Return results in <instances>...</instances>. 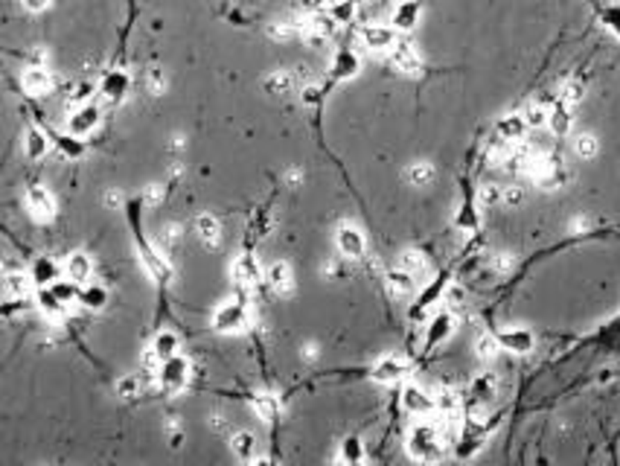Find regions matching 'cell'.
<instances>
[{"label": "cell", "mask_w": 620, "mask_h": 466, "mask_svg": "<svg viewBox=\"0 0 620 466\" xmlns=\"http://www.w3.org/2000/svg\"><path fill=\"white\" fill-rule=\"evenodd\" d=\"M312 3H329V6H335V3H341V0H312Z\"/></svg>", "instance_id": "e7e4bbea"}, {"label": "cell", "mask_w": 620, "mask_h": 466, "mask_svg": "<svg viewBox=\"0 0 620 466\" xmlns=\"http://www.w3.org/2000/svg\"><path fill=\"white\" fill-rule=\"evenodd\" d=\"M178 347H181V341H178V335L172 333V329H160V333L155 335V344H152V350L158 353L160 362H166V358L178 356Z\"/></svg>", "instance_id": "83f0119b"}, {"label": "cell", "mask_w": 620, "mask_h": 466, "mask_svg": "<svg viewBox=\"0 0 620 466\" xmlns=\"http://www.w3.org/2000/svg\"><path fill=\"white\" fill-rule=\"evenodd\" d=\"M300 97H303L306 105H317V102H321V91H317L315 85H306L303 91H300Z\"/></svg>", "instance_id": "f5cc1de1"}, {"label": "cell", "mask_w": 620, "mask_h": 466, "mask_svg": "<svg viewBox=\"0 0 620 466\" xmlns=\"http://www.w3.org/2000/svg\"><path fill=\"white\" fill-rule=\"evenodd\" d=\"M38 306H41V312L47 315V318H53V321H58L65 315V300H58V294L50 289V292H41L38 294Z\"/></svg>", "instance_id": "e575fe53"}, {"label": "cell", "mask_w": 620, "mask_h": 466, "mask_svg": "<svg viewBox=\"0 0 620 466\" xmlns=\"http://www.w3.org/2000/svg\"><path fill=\"white\" fill-rule=\"evenodd\" d=\"M195 233H199V239H201V242H204L207 248H216V245H219V239H221L219 219H216V216H210V213L199 216V219H195Z\"/></svg>", "instance_id": "ffe728a7"}, {"label": "cell", "mask_w": 620, "mask_h": 466, "mask_svg": "<svg viewBox=\"0 0 620 466\" xmlns=\"http://www.w3.org/2000/svg\"><path fill=\"white\" fill-rule=\"evenodd\" d=\"M606 21H609L612 29H617V33H620V9H612V12L606 15Z\"/></svg>", "instance_id": "91938a15"}, {"label": "cell", "mask_w": 620, "mask_h": 466, "mask_svg": "<svg viewBox=\"0 0 620 466\" xmlns=\"http://www.w3.org/2000/svg\"><path fill=\"white\" fill-rule=\"evenodd\" d=\"M82 300H85L87 306H94V309H102V303H105V292H102V289H97V285H94V289H87V292L82 294Z\"/></svg>", "instance_id": "681fc988"}, {"label": "cell", "mask_w": 620, "mask_h": 466, "mask_svg": "<svg viewBox=\"0 0 620 466\" xmlns=\"http://www.w3.org/2000/svg\"><path fill=\"white\" fill-rule=\"evenodd\" d=\"M303 358H306V362H315V358H317V347H315V344H306V347H303Z\"/></svg>", "instance_id": "6125c7cd"}, {"label": "cell", "mask_w": 620, "mask_h": 466, "mask_svg": "<svg viewBox=\"0 0 620 466\" xmlns=\"http://www.w3.org/2000/svg\"><path fill=\"white\" fill-rule=\"evenodd\" d=\"M248 324H251V315L242 300H228V303H221L213 315L216 333H242V329H248Z\"/></svg>", "instance_id": "7a4b0ae2"}, {"label": "cell", "mask_w": 620, "mask_h": 466, "mask_svg": "<svg viewBox=\"0 0 620 466\" xmlns=\"http://www.w3.org/2000/svg\"><path fill=\"white\" fill-rule=\"evenodd\" d=\"M251 405H253V411H256V417H260L262 423H274L277 414H280V402H277V397H271V394H256Z\"/></svg>", "instance_id": "f546056e"}, {"label": "cell", "mask_w": 620, "mask_h": 466, "mask_svg": "<svg viewBox=\"0 0 620 466\" xmlns=\"http://www.w3.org/2000/svg\"><path fill=\"white\" fill-rule=\"evenodd\" d=\"M335 245H338V253L344 260H361V257H365V251H367L365 233H361L355 224H338Z\"/></svg>", "instance_id": "277c9868"}, {"label": "cell", "mask_w": 620, "mask_h": 466, "mask_svg": "<svg viewBox=\"0 0 620 466\" xmlns=\"http://www.w3.org/2000/svg\"><path fill=\"white\" fill-rule=\"evenodd\" d=\"M385 3H387V6H396V3H399V0H385Z\"/></svg>", "instance_id": "03108f58"}, {"label": "cell", "mask_w": 620, "mask_h": 466, "mask_svg": "<svg viewBox=\"0 0 620 466\" xmlns=\"http://www.w3.org/2000/svg\"><path fill=\"white\" fill-rule=\"evenodd\" d=\"M21 3H24L29 12H44V9H47V6L53 3V0H21Z\"/></svg>", "instance_id": "9f6ffc18"}, {"label": "cell", "mask_w": 620, "mask_h": 466, "mask_svg": "<svg viewBox=\"0 0 620 466\" xmlns=\"http://www.w3.org/2000/svg\"><path fill=\"white\" fill-rule=\"evenodd\" d=\"M524 131H527L524 114H521V117H519V114H510V117H504L501 123H498V138H501V140H510V143L521 140V138H524Z\"/></svg>", "instance_id": "cb8c5ba5"}, {"label": "cell", "mask_w": 620, "mask_h": 466, "mask_svg": "<svg viewBox=\"0 0 620 466\" xmlns=\"http://www.w3.org/2000/svg\"><path fill=\"white\" fill-rule=\"evenodd\" d=\"M492 268L498 274H510L512 268H516V257H512V253H495L492 257Z\"/></svg>", "instance_id": "f6af8a7d"}, {"label": "cell", "mask_w": 620, "mask_h": 466, "mask_svg": "<svg viewBox=\"0 0 620 466\" xmlns=\"http://www.w3.org/2000/svg\"><path fill=\"white\" fill-rule=\"evenodd\" d=\"M521 201H524V190H521V187H504V199H501V204L516 207V204H521Z\"/></svg>", "instance_id": "c3c4849f"}, {"label": "cell", "mask_w": 620, "mask_h": 466, "mask_svg": "<svg viewBox=\"0 0 620 466\" xmlns=\"http://www.w3.org/2000/svg\"><path fill=\"white\" fill-rule=\"evenodd\" d=\"M361 41H365L373 53H385V50L396 47V33L385 24H367L361 29Z\"/></svg>", "instance_id": "52a82bcc"}, {"label": "cell", "mask_w": 620, "mask_h": 466, "mask_svg": "<svg viewBox=\"0 0 620 466\" xmlns=\"http://www.w3.org/2000/svg\"><path fill=\"white\" fill-rule=\"evenodd\" d=\"M102 201L108 204V207H119V204H123V195H119L117 190H108V192H105V199H102Z\"/></svg>", "instance_id": "6f0895ef"}, {"label": "cell", "mask_w": 620, "mask_h": 466, "mask_svg": "<svg viewBox=\"0 0 620 466\" xmlns=\"http://www.w3.org/2000/svg\"><path fill=\"white\" fill-rule=\"evenodd\" d=\"M498 350H501V341H498V335H478V341H475V353H478V358L480 362H492V358L498 356Z\"/></svg>", "instance_id": "d590c367"}, {"label": "cell", "mask_w": 620, "mask_h": 466, "mask_svg": "<svg viewBox=\"0 0 620 466\" xmlns=\"http://www.w3.org/2000/svg\"><path fill=\"white\" fill-rule=\"evenodd\" d=\"M583 231H588V219H573L571 222V233H583Z\"/></svg>", "instance_id": "94428289"}, {"label": "cell", "mask_w": 620, "mask_h": 466, "mask_svg": "<svg viewBox=\"0 0 620 466\" xmlns=\"http://www.w3.org/2000/svg\"><path fill=\"white\" fill-rule=\"evenodd\" d=\"M405 376H408V365L399 356H385L373 367V379L382 382V385H396L399 379H405Z\"/></svg>", "instance_id": "ba28073f"}, {"label": "cell", "mask_w": 620, "mask_h": 466, "mask_svg": "<svg viewBox=\"0 0 620 466\" xmlns=\"http://www.w3.org/2000/svg\"><path fill=\"white\" fill-rule=\"evenodd\" d=\"M117 394L123 399H134L140 394V379H137V376H123V379L117 382Z\"/></svg>", "instance_id": "b9f144b4"}, {"label": "cell", "mask_w": 620, "mask_h": 466, "mask_svg": "<svg viewBox=\"0 0 620 466\" xmlns=\"http://www.w3.org/2000/svg\"><path fill=\"white\" fill-rule=\"evenodd\" d=\"M548 111L542 108V105L536 102V105H527V111H524V123H527V128H542L544 123H548Z\"/></svg>", "instance_id": "60d3db41"}, {"label": "cell", "mask_w": 620, "mask_h": 466, "mask_svg": "<svg viewBox=\"0 0 620 466\" xmlns=\"http://www.w3.org/2000/svg\"><path fill=\"white\" fill-rule=\"evenodd\" d=\"M297 33H303V24H292V21H280L274 26H268V35L277 38V41H289L294 38Z\"/></svg>", "instance_id": "f35d334b"}, {"label": "cell", "mask_w": 620, "mask_h": 466, "mask_svg": "<svg viewBox=\"0 0 620 466\" xmlns=\"http://www.w3.org/2000/svg\"><path fill=\"white\" fill-rule=\"evenodd\" d=\"M437 405L446 411V417H455L460 411V397L455 394V390H443L440 399H437Z\"/></svg>", "instance_id": "7bdbcfd3"}, {"label": "cell", "mask_w": 620, "mask_h": 466, "mask_svg": "<svg viewBox=\"0 0 620 466\" xmlns=\"http://www.w3.org/2000/svg\"><path fill=\"white\" fill-rule=\"evenodd\" d=\"M559 97H562V102H568V105L580 102L583 99V85L580 82H565L562 91H559Z\"/></svg>", "instance_id": "ee69618b"}, {"label": "cell", "mask_w": 620, "mask_h": 466, "mask_svg": "<svg viewBox=\"0 0 620 466\" xmlns=\"http://www.w3.org/2000/svg\"><path fill=\"white\" fill-rule=\"evenodd\" d=\"M97 126H99V108H97V105H90V102L76 105L73 114H70V119H67L70 138H87Z\"/></svg>", "instance_id": "5b68a950"}, {"label": "cell", "mask_w": 620, "mask_h": 466, "mask_svg": "<svg viewBox=\"0 0 620 466\" xmlns=\"http://www.w3.org/2000/svg\"><path fill=\"white\" fill-rule=\"evenodd\" d=\"M385 283H387V292L393 297H411L414 289H417V277L411 272H405V268H399V272H390L385 277Z\"/></svg>", "instance_id": "ac0fdd59"}, {"label": "cell", "mask_w": 620, "mask_h": 466, "mask_svg": "<svg viewBox=\"0 0 620 466\" xmlns=\"http://www.w3.org/2000/svg\"><path fill=\"white\" fill-rule=\"evenodd\" d=\"M231 449L239 460H253L256 458V438L251 431H236L231 438Z\"/></svg>", "instance_id": "f1b7e54d"}, {"label": "cell", "mask_w": 620, "mask_h": 466, "mask_svg": "<svg viewBox=\"0 0 620 466\" xmlns=\"http://www.w3.org/2000/svg\"><path fill=\"white\" fill-rule=\"evenodd\" d=\"M353 15H355V3H353V0H341V3H335V21H344V18L350 21Z\"/></svg>", "instance_id": "f907efd6"}, {"label": "cell", "mask_w": 620, "mask_h": 466, "mask_svg": "<svg viewBox=\"0 0 620 466\" xmlns=\"http://www.w3.org/2000/svg\"><path fill=\"white\" fill-rule=\"evenodd\" d=\"M126 91H128V76L123 70H114V73H108L105 76V82H102V97L108 99V102H119L126 97Z\"/></svg>", "instance_id": "44dd1931"}, {"label": "cell", "mask_w": 620, "mask_h": 466, "mask_svg": "<svg viewBox=\"0 0 620 466\" xmlns=\"http://www.w3.org/2000/svg\"><path fill=\"white\" fill-rule=\"evenodd\" d=\"M446 434L440 426H431V423H419L408 431V452L417 460H440L446 455Z\"/></svg>", "instance_id": "6da1fadb"}, {"label": "cell", "mask_w": 620, "mask_h": 466, "mask_svg": "<svg viewBox=\"0 0 620 466\" xmlns=\"http://www.w3.org/2000/svg\"><path fill=\"white\" fill-rule=\"evenodd\" d=\"M231 277L236 285H245V289H251V285H256L262 280V268L260 263H256V257H251V253H242V257L233 260L231 265Z\"/></svg>", "instance_id": "8992f818"}, {"label": "cell", "mask_w": 620, "mask_h": 466, "mask_svg": "<svg viewBox=\"0 0 620 466\" xmlns=\"http://www.w3.org/2000/svg\"><path fill=\"white\" fill-rule=\"evenodd\" d=\"M501 199H504V187H495V184H483L478 192V204H483V207L501 204Z\"/></svg>", "instance_id": "ab89813d"}, {"label": "cell", "mask_w": 620, "mask_h": 466, "mask_svg": "<svg viewBox=\"0 0 620 466\" xmlns=\"http://www.w3.org/2000/svg\"><path fill=\"white\" fill-rule=\"evenodd\" d=\"M21 85H24V91H26V94H33V97H44V94H50V88H53V76H50V70H44V67H29V70L24 73Z\"/></svg>", "instance_id": "2e32d148"}, {"label": "cell", "mask_w": 620, "mask_h": 466, "mask_svg": "<svg viewBox=\"0 0 620 466\" xmlns=\"http://www.w3.org/2000/svg\"><path fill=\"white\" fill-rule=\"evenodd\" d=\"M53 292L58 294V300H65V303H67V300H70L73 294H76V283H70V285H56V283H53Z\"/></svg>", "instance_id": "db71d44e"}, {"label": "cell", "mask_w": 620, "mask_h": 466, "mask_svg": "<svg viewBox=\"0 0 620 466\" xmlns=\"http://www.w3.org/2000/svg\"><path fill=\"white\" fill-rule=\"evenodd\" d=\"M338 460H346V463H361L365 460V446H361L358 438H346L341 440V455Z\"/></svg>", "instance_id": "74e56055"}, {"label": "cell", "mask_w": 620, "mask_h": 466, "mask_svg": "<svg viewBox=\"0 0 620 466\" xmlns=\"http://www.w3.org/2000/svg\"><path fill=\"white\" fill-rule=\"evenodd\" d=\"M300 181H303V172H300V169H289V172H285V184H289V187H297Z\"/></svg>", "instance_id": "680465c9"}, {"label": "cell", "mask_w": 620, "mask_h": 466, "mask_svg": "<svg viewBox=\"0 0 620 466\" xmlns=\"http://www.w3.org/2000/svg\"><path fill=\"white\" fill-rule=\"evenodd\" d=\"M26 207H29V213H33V219H38V222H50L56 216V201L44 187H29Z\"/></svg>", "instance_id": "9c48e42d"}, {"label": "cell", "mask_w": 620, "mask_h": 466, "mask_svg": "<svg viewBox=\"0 0 620 466\" xmlns=\"http://www.w3.org/2000/svg\"><path fill=\"white\" fill-rule=\"evenodd\" d=\"M65 274H67L70 283L87 285L90 277H94V263H90L87 253L76 251V253H70V257H67V263H65Z\"/></svg>", "instance_id": "4fadbf2b"}, {"label": "cell", "mask_w": 620, "mask_h": 466, "mask_svg": "<svg viewBox=\"0 0 620 466\" xmlns=\"http://www.w3.org/2000/svg\"><path fill=\"white\" fill-rule=\"evenodd\" d=\"M434 167L428 160H417V163H411V167L405 169V181L411 184V187H428L431 181H434Z\"/></svg>", "instance_id": "484cf974"}, {"label": "cell", "mask_w": 620, "mask_h": 466, "mask_svg": "<svg viewBox=\"0 0 620 466\" xmlns=\"http://www.w3.org/2000/svg\"><path fill=\"white\" fill-rule=\"evenodd\" d=\"M166 199V190L160 184H149L146 187V204H160Z\"/></svg>", "instance_id": "816d5d0a"}, {"label": "cell", "mask_w": 620, "mask_h": 466, "mask_svg": "<svg viewBox=\"0 0 620 466\" xmlns=\"http://www.w3.org/2000/svg\"><path fill=\"white\" fill-rule=\"evenodd\" d=\"M338 29V21L335 15H324V12H315L312 18L303 24V35L312 38V41H324V38H332Z\"/></svg>", "instance_id": "5bb4252c"}, {"label": "cell", "mask_w": 620, "mask_h": 466, "mask_svg": "<svg viewBox=\"0 0 620 466\" xmlns=\"http://www.w3.org/2000/svg\"><path fill=\"white\" fill-rule=\"evenodd\" d=\"M94 91H97V88H94V82H85V85H79V91L73 94V105H76V102H82V99H87V97L94 94Z\"/></svg>", "instance_id": "11a10c76"}, {"label": "cell", "mask_w": 620, "mask_h": 466, "mask_svg": "<svg viewBox=\"0 0 620 466\" xmlns=\"http://www.w3.org/2000/svg\"><path fill=\"white\" fill-rule=\"evenodd\" d=\"M24 152L29 158H44V155L50 152V138L41 128H29L26 131V140H24Z\"/></svg>", "instance_id": "4dcf8cb0"}, {"label": "cell", "mask_w": 620, "mask_h": 466, "mask_svg": "<svg viewBox=\"0 0 620 466\" xmlns=\"http://www.w3.org/2000/svg\"><path fill=\"white\" fill-rule=\"evenodd\" d=\"M33 280L38 285H53L58 280V265L53 260H38L35 268H33Z\"/></svg>", "instance_id": "8d00e7d4"}, {"label": "cell", "mask_w": 620, "mask_h": 466, "mask_svg": "<svg viewBox=\"0 0 620 466\" xmlns=\"http://www.w3.org/2000/svg\"><path fill=\"white\" fill-rule=\"evenodd\" d=\"M498 341H501L504 350H512V353H530L536 347L533 333H530V329H524V326H510V329H504V333L498 335Z\"/></svg>", "instance_id": "8fae6325"}, {"label": "cell", "mask_w": 620, "mask_h": 466, "mask_svg": "<svg viewBox=\"0 0 620 466\" xmlns=\"http://www.w3.org/2000/svg\"><path fill=\"white\" fill-rule=\"evenodd\" d=\"M268 285L277 294H292L294 292V272H292V265L285 263V260H280V263L271 265L268 268Z\"/></svg>", "instance_id": "9a60e30c"}, {"label": "cell", "mask_w": 620, "mask_h": 466, "mask_svg": "<svg viewBox=\"0 0 620 466\" xmlns=\"http://www.w3.org/2000/svg\"><path fill=\"white\" fill-rule=\"evenodd\" d=\"M548 126H551V131H553V134H568V131H571V126H573V117H571L568 102H559L556 108L551 111V117H548Z\"/></svg>", "instance_id": "1f68e13d"}, {"label": "cell", "mask_w": 620, "mask_h": 466, "mask_svg": "<svg viewBox=\"0 0 620 466\" xmlns=\"http://www.w3.org/2000/svg\"><path fill=\"white\" fill-rule=\"evenodd\" d=\"M399 268L411 272L414 277H426L428 274V260H426V253H419V251H405L399 257Z\"/></svg>", "instance_id": "d6a6232c"}, {"label": "cell", "mask_w": 620, "mask_h": 466, "mask_svg": "<svg viewBox=\"0 0 620 466\" xmlns=\"http://www.w3.org/2000/svg\"><path fill=\"white\" fill-rule=\"evenodd\" d=\"M573 152H577V158H583V160H594L597 152H600V140L594 138V134L583 131V134L573 138Z\"/></svg>", "instance_id": "836d02e7"}, {"label": "cell", "mask_w": 620, "mask_h": 466, "mask_svg": "<svg viewBox=\"0 0 620 466\" xmlns=\"http://www.w3.org/2000/svg\"><path fill=\"white\" fill-rule=\"evenodd\" d=\"M210 426H213L216 431H221V428H224V417H221V414H213V419H210Z\"/></svg>", "instance_id": "be15d7a7"}, {"label": "cell", "mask_w": 620, "mask_h": 466, "mask_svg": "<svg viewBox=\"0 0 620 466\" xmlns=\"http://www.w3.org/2000/svg\"><path fill=\"white\" fill-rule=\"evenodd\" d=\"M146 88L152 94H160L163 88H166V79H163V73L158 70V67H152V70H146Z\"/></svg>", "instance_id": "bcb514c9"}, {"label": "cell", "mask_w": 620, "mask_h": 466, "mask_svg": "<svg viewBox=\"0 0 620 466\" xmlns=\"http://www.w3.org/2000/svg\"><path fill=\"white\" fill-rule=\"evenodd\" d=\"M29 285H33V280H29L26 274H21V272H9V274L3 277V297H6V300L26 297V294H29Z\"/></svg>", "instance_id": "4316f807"}, {"label": "cell", "mask_w": 620, "mask_h": 466, "mask_svg": "<svg viewBox=\"0 0 620 466\" xmlns=\"http://www.w3.org/2000/svg\"><path fill=\"white\" fill-rule=\"evenodd\" d=\"M297 73H292V70H274L271 76L265 79V88L271 94H292L294 88H297Z\"/></svg>", "instance_id": "d4e9b609"}, {"label": "cell", "mask_w": 620, "mask_h": 466, "mask_svg": "<svg viewBox=\"0 0 620 466\" xmlns=\"http://www.w3.org/2000/svg\"><path fill=\"white\" fill-rule=\"evenodd\" d=\"M495 394H498V379H495L492 373H480V376H475V379H472V388H469V397H472L475 402L487 405V402H492V399H495Z\"/></svg>", "instance_id": "e0dca14e"}, {"label": "cell", "mask_w": 620, "mask_h": 466, "mask_svg": "<svg viewBox=\"0 0 620 466\" xmlns=\"http://www.w3.org/2000/svg\"><path fill=\"white\" fill-rule=\"evenodd\" d=\"M390 65L396 67V70H402V73H419L422 70V58H419V53H417V47L414 44H408V41H402V44H396V47L390 50Z\"/></svg>", "instance_id": "30bf717a"}, {"label": "cell", "mask_w": 620, "mask_h": 466, "mask_svg": "<svg viewBox=\"0 0 620 466\" xmlns=\"http://www.w3.org/2000/svg\"><path fill=\"white\" fill-rule=\"evenodd\" d=\"M158 382H160V388L166 390V394H181V390L187 388V382H190V362L184 356L166 358L160 373H158Z\"/></svg>", "instance_id": "3957f363"}, {"label": "cell", "mask_w": 620, "mask_h": 466, "mask_svg": "<svg viewBox=\"0 0 620 466\" xmlns=\"http://www.w3.org/2000/svg\"><path fill=\"white\" fill-rule=\"evenodd\" d=\"M451 329H455V318H451L449 312H440L437 318L428 324V335H426V344L428 347H434V344H440L451 335Z\"/></svg>", "instance_id": "7402d4cb"}, {"label": "cell", "mask_w": 620, "mask_h": 466, "mask_svg": "<svg viewBox=\"0 0 620 466\" xmlns=\"http://www.w3.org/2000/svg\"><path fill=\"white\" fill-rule=\"evenodd\" d=\"M358 67H361L358 56L353 50H341L335 56V62H332V76H335V79H353L358 73Z\"/></svg>", "instance_id": "603a6c76"}, {"label": "cell", "mask_w": 620, "mask_h": 466, "mask_svg": "<svg viewBox=\"0 0 620 466\" xmlns=\"http://www.w3.org/2000/svg\"><path fill=\"white\" fill-rule=\"evenodd\" d=\"M178 236H181V228H178V224H166L163 233H160V239H158V245H160V248H172V245L178 242Z\"/></svg>", "instance_id": "7dc6e473"}, {"label": "cell", "mask_w": 620, "mask_h": 466, "mask_svg": "<svg viewBox=\"0 0 620 466\" xmlns=\"http://www.w3.org/2000/svg\"><path fill=\"white\" fill-rule=\"evenodd\" d=\"M402 405H405V411L426 417V414H431V411H434L437 399H434V397H428V394H426V390H422L419 385H408V388L402 390Z\"/></svg>", "instance_id": "7c38bea8"}, {"label": "cell", "mask_w": 620, "mask_h": 466, "mask_svg": "<svg viewBox=\"0 0 620 466\" xmlns=\"http://www.w3.org/2000/svg\"><path fill=\"white\" fill-rule=\"evenodd\" d=\"M419 3L417 0H399L396 9H393V26L396 29H414L419 21Z\"/></svg>", "instance_id": "d6986e66"}]
</instances>
